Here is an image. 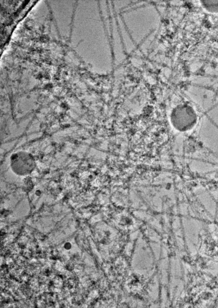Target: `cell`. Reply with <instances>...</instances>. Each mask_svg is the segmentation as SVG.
I'll use <instances>...</instances> for the list:
<instances>
[{
    "instance_id": "1",
    "label": "cell",
    "mask_w": 218,
    "mask_h": 308,
    "mask_svg": "<svg viewBox=\"0 0 218 308\" xmlns=\"http://www.w3.org/2000/svg\"><path fill=\"white\" fill-rule=\"evenodd\" d=\"M9 160L11 170L18 176H26L31 174L36 167L34 156L26 151H19L12 153Z\"/></svg>"
}]
</instances>
